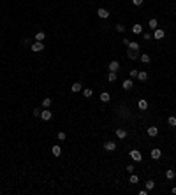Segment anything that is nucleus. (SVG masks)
<instances>
[{
	"mask_svg": "<svg viewBox=\"0 0 176 195\" xmlns=\"http://www.w3.org/2000/svg\"><path fill=\"white\" fill-rule=\"evenodd\" d=\"M120 70V62L118 60H111L108 63V72H118Z\"/></svg>",
	"mask_w": 176,
	"mask_h": 195,
	"instance_id": "obj_5",
	"label": "nucleus"
},
{
	"mask_svg": "<svg viewBox=\"0 0 176 195\" xmlns=\"http://www.w3.org/2000/svg\"><path fill=\"white\" fill-rule=\"evenodd\" d=\"M97 16L100 18V20H108V18L111 16V12H109L108 9H104V7H99L97 9Z\"/></svg>",
	"mask_w": 176,
	"mask_h": 195,
	"instance_id": "obj_9",
	"label": "nucleus"
},
{
	"mask_svg": "<svg viewBox=\"0 0 176 195\" xmlns=\"http://www.w3.org/2000/svg\"><path fill=\"white\" fill-rule=\"evenodd\" d=\"M118 79V72H108V83H115Z\"/></svg>",
	"mask_w": 176,
	"mask_h": 195,
	"instance_id": "obj_25",
	"label": "nucleus"
},
{
	"mask_svg": "<svg viewBox=\"0 0 176 195\" xmlns=\"http://www.w3.org/2000/svg\"><path fill=\"white\" fill-rule=\"evenodd\" d=\"M153 37H155V40H162L164 37H166V30H164V28H157V30H153Z\"/></svg>",
	"mask_w": 176,
	"mask_h": 195,
	"instance_id": "obj_12",
	"label": "nucleus"
},
{
	"mask_svg": "<svg viewBox=\"0 0 176 195\" xmlns=\"http://www.w3.org/2000/svg\"><path fill=\"white\" fill-rule=\"evenodd\" d=\"M144 186H146V190H148V192H152V190L155 188V181H153V179H148V181L144 183Z\"/></svg>",
	"mask_w": 176,
	"mask_h": 195,
	"instance_id": "obj_26",
	"label": "nucleus"
},
{
	"mask_svg": "<svg viewBox=\"0 0 176 195\" xmlns=\"http://www.w3.org/2000/svg\"><path fill=\"white\" fill-rule=\"evenodd\" d=\"M167 125H169V127H173V128L176 127V116H175V114H171V116L167 118Z\"/></svg>",
	"mask_w": 176,
	"mask_h": 195,
	"instance_id": "obj_28",
	"label": "nucleus"
},
{
	"mask_svg": "<svg viewBox=\"0 0 176 195\" xmlns=\"http://www.w3.org/2000/svg\"><path fill=\"white\" fill-rule=\"evenodd\" d=\"M102 148H104L106 151H109V153H113V151H116L118 144H116V141H104V144H102Z\"/></svg>",
	"mask_w": 176,
	"mask_h": 195,
	"instance_id": "obj_1",
	"label": "nucleus"
},
{
	"mask_svg": "<svg viewBox=\"0 0 176 195\" xmlns=\"http://www.w3.org/2000/svg\"><path fill=\"white\" fill-rule=\"evenodd\" d=\"M158 132H160V128H158L157 125H150V127L146 128V136H148V137H152V139L158 136Z\"/></svg>",
	"mask_w": 176,
	"mask_h": 195,
	"instance_id": "obj_3",
	"label": "nucleus"
},
{
	"mask_svg": "<svg viewBox=\"0 0 176 195\" xmlns=\"http://www.w3.org/2000/svg\"><path fill=\"white\" fill-rule=\"evenodd\" d=\"M130 2H132V5L139 7V5H143V2H144V0H130Z\"/></svg>",
	"mask_w": 176,
	"mask_h": 195,
	"instance_id": "obj_36",
	"label": "nucleus"
},
{
	"mask_svg": "<svg viewBox=\"0 0 176 195\" xmlns=\"http://www.w3.org/2000/svg\"><path fill=\"white\" fill-rule=\"evenodd\" d=\"M175 177H176V171H175V169H167V171H166V179L173 181Z\"/></svg>",
	"mask_w": 176,
	"mask_h": 195,
	"instance_id": "obj_20",
	"label": "nucleus"
},
{
	"mask_svg": "<svg viewBox=\"0 0 176 195\" xmlns=\"http://www.w3.org/2000/svg\"><path fill=\"white\" fill-rule=\"evenodd\" d=\"M125 169H127V172H129V174H132V172H136V165H132V163H129V165H127Z\"/></svg>",
	"mask_w": 176,
	"mask_h": 195,
	"instance_id": "obj_33",
	"label": "nucleus"
},
{
	"mask_svg": "<svg viewBox=\"0 0 176 195\" xmlns=\"http://www.w3.org/2000/svg\"><path fill=\"white\" fill-rule=\"evenodd\" d=\"M139 55H141L139 51H134V49H129V48H127V58L129 60H132V62H134V60H139Z\"/></svg>",
	"mask_w": 176,
	"mask_h": 195,
	"instance_id": "obj_13",
	"label": "nucleus"
},
{
	"mask_svg": "<svg viewBox=\"0 0 176 195\" xmlns=\"http://www.w3.org/2000/svg\"><path fill=\"white\" fill-rule=\"evenodd\" d=\"M51 155L55 156V158H60V156H62V148H60V144H53V146H51Z\"/></svg>",
	"mask_w": 176,
	"mask_h": 195,
	"instance_id": "obj_14",
	"label": "nucleus"
},
{
	"mask_svg": "<svg viewBox=\"0 0 176 195\" xmlns=\"http://www.w3.org/2000/svg\"><path fill=\"white\" fill-rule=\"evenodd\" d=\"M30 48H32V51H34V53H41V51H44L46 44H44V42H39V40H34Z\"/></svg>",
	"mask_w": 176,
	"mask_h": 195,
	"instance_id": "obj_4",
	"label": "nucleus"
},
{
	"mask_svg": "<svg viewBox=\"0 0 176 195\" xmlns=\"http://www.w3.org/2000/svg\"><path fill=\"white\" fill-rule=\"evenodd\" d=\"M51 104H53V98H49V97H44L42 100H41V106H42L44 109H49Z\"/></svg>",
	"mask_w": 176,
	"mask_h": 195,
	"instance_id": "obj_16",
	"label": "nucleus"
},
{
	"mask_svg": "<svg viewBox=\"0 0 176 195\" xmlns=\"http://www.w3.org/2000/svg\"><path fill=\"white\" fill-rule=\"evenodd\" d=\"M171 194H173V195H176V186H173V188H171Z\"/></svg>",
	"mask_w": 176,
	"mask_h": 195,
	"instance_id": "obj_38",
	"label": "nucleus"
},
{
	"mask_svg": "<svg viewBox=\"0 0 176 195\" xmlns=\"http://www.w3.org/2000/svg\"><path fill=\"white\" fill-rule=\"evenodd\" d=\"M137 72H139L137 69H130V70H129V76H130V79H132V78H137Z\"/></svg>",
	"mask_w": 176,
	"mask_h": 195,
	"instance_id": "obj_34",
	"label": "nucleus"
},
{
	"mask_svg": "<svg viewBox=\"0 0 176 195\" xmlns=\"http://www.w3.org/2000/svg\"><path fill=\"white\" fill-rule=\"evenodd\" d=\"M57 139H58V141H65V139H67V134H65L63 130H60L58 134H57Z\"/></svg>",
	"mask_w": 176,
	"mask_h": 195,
	"instance_id": "obj_31",
	"label": "nucleus"
},
{
	"mask_svg": "<svg viewBox=\"0 0 176 195\" xmlns=\"http://www.w3.org/2000/svg\"><path fill=\"white\" fill-rule=\"evenodd\" d=\"M143 28H144V26H143L141 23H134V25H132V34L141 35V34H143Z\"/></svg>",
	"mask_w": 176,
	"mask_h": 195,
	"instance_id": "obj_15",
	"label": "nucleus"
},
{
	"mask_svg": "<svg viewBox=\"0 0 176 195\" xmlns=\"http://www.w3.org/2000/svg\"><path fill=\"white\" fill-rule=\"evenodd\" d=\"M99 98H100V102H102V104H108V102L111 100V93H109V92H102Z\"/></svg>",
	"mask_w": 176,
	"mask_h": 195,
	"instance_id": "obj_18",
	"label": "nucleus"
},
{
	"mask_svg": "<svg viewBox=\"0 0 176 195\" xmlns=\"http://www.w3.org/2000/svg\"><path fill=\"white\" fill-rule=\"evenodd\" d=\"M115 136H116L120 141H123V139H127V137H129V132H127V128H123V127H116Z\"/></svg>",
	"mask_w": 176,
	"mask_h": 195,
	"instance_id": "obj_2",
	"label": "nucleus"
},
{
	"mask_svg": "<svg viewBox=\"0 0 176 195\" xmlns=\"http://www.w3.org/2000/svg\"><path fill=\"white\" fill-rule=\"evenodd\" d=\"M34 40L44 42V40H46V32H37V34H35V37H34Z\"/></svg>",
	"mask_w": 176,
	"mask_h": 195,
	"instance_id": "obj_24",
	"label": "nucleus"
},
{
	"mask_svg": "<svg viewBox=\"0 0 176 195\" xmlns=\"http://www.w3.org/2000/svg\"><path fill=\"white\" fill-rule=\"evenodd\" d=\"M41 119H42V121H51V119H53V111L42 109V111H41Z\"/></svg>",
	"mask_w": 176,
	"mask_h": 195,
	"instance_id": "obj_6",
	"label": "nucleus"
},
{
	"mask_svg": "<svg viewBox=\"0 0 176 195\" xmlns=\"http://www.w3.org/2000/svg\"><path fill=\"white\" fill-rule=\"evenodd\" d=\"M143 37H144V40H152V39H153V34H150V32H144V34H143Z\"/></svg>",
	"mask_w": 176,
	"mask_h": 195,
	"instance_id": "obj_35",
	"label": "nucleus"
},
{
	"mask_svg": "<svg viewBox=\"0 0 176 195\" xmlns=\"http://www.w3.org/2000/svg\"><path fill=\"white\" fill-rule=\"evenodd\" d=\"M71 92H72V93L83 92V83H74V84H71Z\"/></svg>",
	"mask_w": 176,
	"mask_h": 195,
	"instance_id": "obj_17",
	"label": "nucleus"
},
{
	"mask_svg": "<svg viewBox=\"0 0 176 195\" xmlns=\"http://www.w3.org/2000/svg\"><path fill=\"white\" fill-rule=\"evenodd\" d=\"M2 194H4V190H0V195H2Z\"/></svg>",
	"mask_w": 176,
	"mask_h": 195,
	"instance_id": "obj_39",
	"label": "nucleus"
},
{
	"mask_svg": "<svg viewBox=\"0 0 176 195\" xmlns=\"http://www.w3.org/2000/svg\"><path fill=\"white\" fill-rule=\"evenodd\" d=\"M32 42H34V40L30 39V37H25V39L21 40V46H32Z\"/></svg>",
	"mask_w": 176,
	"mask_h": 195,
	"instance_id": "obj_32",
	"label": "nucleus"
},
{
	"mask_svg": "<svg viewBox=\"0 0 176 195\" xmlns=\"http://www.w3.org/2000/svg\"><path fill=\"white\" fill-rule=\"evenodd\" d=\"M148 194H150V192H148L146 188H143V190H139V195H148Z\"/></svg>",
	"mask_w": 176,
	"mask_h": 195,
	"instance_id": "obj_37",
	"label": "nucleus"
},
{
	"mask_svg": "<svg viewBox=\"0 0 176 195\" xmlns=\"http://www.w3.org/2000/svg\"><path fill=\"white\" fill-rule=\"evenodd\" d=\"M115 28H116V32H118V34H123V32H125V30H127V28H125V25H123V23H116V26H115Z\"/></svg>",
	"mask_w": 176,
	"mask_h": 195,
	"instance_id": "obj_29",
	"label": "nucleus"
},
{
	"mask_svg": "<svg viewBox=\"0 0 176 195\" xmlns=\"http://www.w3.org/2000/svg\"><path fill=\"white\" fill-rule=\"evenodd\" d=\"M148 107H150V102L146 98H137V109L139 111H146Z\"/></svg>",
	"mask_w": 176,
	"mask_h": 195,
	"instance_id": "obj_8",
	"label": "nucleus"
},
{
	"mask_svg": "<svg viewBox=\"0 0 176 195\" xmlns=\"http://www.w3.org/2000/svg\"><path fill=\"white\" fill-rule=\"evenodd\" d=\"M92 95H94V90L92 88H83V97L85 98H90Z\"/></svg>",
	"mask_w": 176,
	"mask_h": 195,
	"instance_id": "obj_27",
	"label": "nucleus"
},
{
	"mask_svg": "<svg viewBox=\"0 0 176 195\" xmlns=\"http://www.w3.org/2000/svg\"><path fill=\"white\" fill-rule=\"evenodd\" d=\"M137 79H139L141 83H144V81L148 79V72H146V70H139V72H137Z\"/></svg>",
	"mask_w": 176,
	"mask_h": 195,
	"instance_id": "obj_21",
	"label": "nucleus"
},
{
	"mask_svg": "<svg viewBox=\"0 0 176 195\" xmlns=\"http://www.w3.org/2000/svg\"><path fill=\"white\" fill-rule=\"evenodd\" d=\"M129 155H130V158H132L134 162H143V153H141L139 150H130Z\"/></svg>",
	"mask_w": 176,
	"mask_h": 195,
	"instance_id": "obj_7",
	"label": "nucleus"
},
{
	"mask_svg": "<svg viewBox=\"0 0 176 195\" xmlns=\"http://www.w3.org/2000/svg\"><path fill=\"white\" fill-rule=\"evenodd\" d=\"M129 183H130V186H134V185H137V183H139V176L132 172V174H130V177H129Z\"/></svg>",
	"mask_w": 176,
	"mask_h": 195,
	"instance_id": "obj_23",
	"label": "nucleus"
},
{
	"mask_svg": "<svg viewBox=\"0 0 176 195\" xmlns=\"http://www.w3.org/2000/svg\"><path fill=\"white\" fill-rule=\"evenodd\" d=\"M148 26H150L152 30H157V28H158V20H157V18H150V20H148Z\"/></svg>",
	"mask_w": 176,
	"mask_h": 195,
	"instance_id": "obj_19",
	"label": "nucleus"
},
{
	"mask_svg": "<svg viewBox=\"0 0 176 195\" xmlns=\"http://www.w3.org/2000/svg\"><path fill=\"white\" fill-rule=\"evenodd\" d=\"M139 60H141L143 63H150V62H152V56H150L148 53H141V55H139Z\"/></svg>",
	"mask_w": 176,
	"mask_h": 195,
	"instance_id": "obj_22",
	"label": "nucleus"
},
{
	"mask_svg": "<svg viewBox=\"0 0 176 195\" xmlns=\"http://www.w3.org/2000/svg\"><path fill=\"white\" fill-rule=\"evenodd\" d=\"M150 158H152V160H160V158H162V150H160V148H153V150L150 151Z\"/></svg>",
	"mask_w": 176,
	"mask_h": 195,
	"instance_id": "obj_11",
	"label": "nucleus"
},
{
	"mask_svg": "<svg viewBox=\"0 0 176 195\" xmlns=\"http://www.w3.org/2000/svg\"><path fill=\"white\" fill-rule=\"evenodd\" d=\"M132 88H134V81H132V79H125V81L122 83V90H123V92H130Z\"/></svg>",
	"mask_w": 176,
	"mask_h": 195,
	"instance_id": "obj_10",
	"label": "nucleus"
},
{
	"mask_svg": "<svg viewBox=\"0 0 176 195\" xmlns=\"http://www.w3.org/2000/svg\"><path fill=\"white\" fill-rule=\"evenodd\" d=\"M41 111H42L41 107H34V109H32V116L34 118H41Z\"/></svg>",
	"mask_w": 176,
	"mask_h": 195,
	"instance_id": "obj_30",
	"label": "nucleus"
}]
</instances>
